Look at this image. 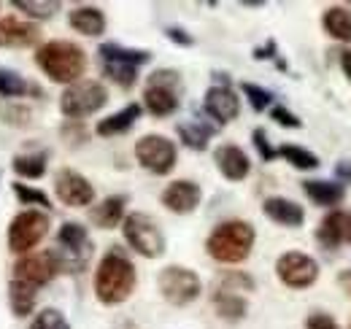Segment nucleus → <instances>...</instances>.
<instances>
[{
	"mask_svg": "<svg viewBox=\"0 0 351 329\" xmlns=\"http://www.w3.org/2000/svg\"><path fill=\"white\" fill-rule=\"evenodd\" d=\"M349 329H351V324H349Z\"/></svg>",
	"mask_w": 351,
	"mask_h": 329,
	"instance_id": "obj_46",
	"label": "nucleus"
},
{
	"mask_svg": "<svg viewBox=\"0 0 351 329\" xmlns=\"http://www.w3.org/2000/svg\"><path fill=\"white\" fill-rule=\"evenodd\" d=\"M203 111H206L208 119H214L217 127L230 124L232 119H238V114H241V97L232 92V86L214 84L206 92V97H203Z\"/></svg>",
	"mask_w": 351,
	"mask_h": 329,
	"instance_id": "obj_15",
	"label": "nucleus"
},
{
	"mask_svg": "<svg viewBox=\"0 0 351 329\" xmlns=\"http://www.w3.org/2000/svg\"><path fill=\"white\" fill-rule=\"evenodd\" d=\"M217 130L219 127L211 122V119H206V117H192L189 122H181L176 127L181 143L186 149H192V151H206L208 149V141L214 138Z\"/></svg>",
	"mask_w": 351,
	"mask_h": 329,
	"instance_id": "obj_18",
	"label": "nucleus"
},
{
	"mask_svg": "<svg viewBox=\"0 0 351 329\" xmlns=\"http://www.w3.org/2000/svg\"><path fill=\"white\" fill-rule=\"evenodd\" d=\"M135 160H138L141 167H146L154 175H168L176 167L178 151H176V143L171 138L152 132V135L138 138V143H135Z\"/></svg>",
	"mask_w": 351,
	"mask_h": 329,
	"instance_id": "obj_11",
	"label": "nucleus"
},
{
	"mask_svg": "<svg viewBox=\"0 0 351 329\" xmlns=\"http://www.w3.org/2000/svg\"><path fill=\"white\" fill-rule=\"evenodd\" d=\"M125 206H128L125 195H111V197H106L103 203H97L89 210V221L95 227H100V230H114V227H119L125 221Z\"/></svg>",
	"mask_w": 351,
	"mask_h": 329,
	"instance_id": "obj_20",
	"label": "nucleus"
},
{
	"mask_svg": "<svg viewBox=\"0 0 351 329\" xmlns=\"http://www.w3.org/2000/svg\"><path fill=\"white\" fill-rule=\"evenodd\" d=\"M33 86L25 82L16 71H8V68H0V95L3 97H19V95H25V92H30Z\"/></svg>",
	"mask_w": 351,
	"mask_h": 329,
	"instance_id": "obj_32",
	"label": "nucleus"
},
{
	"mask_svg": "<svg viewBox=\"0 0 351 329\" xmlns=\"http://www.w3.org/2000/svg\"><path fill=\"white\" fill-rule=\"evenodd\" d=\"M14 170L22 178H41L46 173V154H19L14 157Z\"/></svg>",
	"mask_w": 351,
	"mask_h": 329,
	"instance_id": "obj_30",
	"label": "nucleus"
},
{
	"mask_svg": "<svg viewBox=\"0 0 351 329\" xmlns=\"http://www.w3.org/2000/svg\"><path fill=\"white\" fill-rule=\"evenodd\" d=\"M68 25L82 33V36H103L106 33V14L97 8V5H76L71 14H68Z\"/></svg>",
	"mask_w": 351,
	"mask_h": 329,
	"instance_id": "obj_21",
	"label": "nucleus"
},
{
	"mask_svg": "<svg viewBox=\"0 0 351 329\" xmlns=\"http://www.w3.org/2000/svg\"><path fill=\"white\" fill-rule=\"evenodd\" d=\"M338 281H341V287L346 289V291H349V297H351V270H346V273H343Z\"/></svg>",
	"mask_w": 351,
	"mask_h": 329,
	"instance_id": "obj_45",
	"label": "nucleus"
},
{
	"mask_svg": "<svg viewBox=\"0 0 351 329\" xmlns=\"http://www.w3.org/2000/svg\"><path fill=\"white\" fill-rule=\"evenodd\" d=\"M181 103V76L176 71H154L143 89V106L152 117H171Z\"/></svg>",
	"mask_w": 351,
	"mask_h": 329,
	"instance_id": "obj_6",
	"label": "nucleus"
},
{
	"mask_svg": "<svg viewBox=\"0 0 351 329\" xmlns=\"http://www.w3.org/2000/svg\"><path fill=\"white\" fill-rule=\"evenodd\" d=\"M263 213L270 221H276V224H281V227H292V230L306 221L303 206H298V203L289 200V197H267L263 203Z\"/></svg>",
	"mask_w": 351,
	"mask_h": 329,
	"instance_id": "obj_19",
	"label": "nucleus"
},
{
	"mask_svg": "<svg viewBox=\"0 0 351 329\" xmlns=\"http://www.w3.org/2000/svg\"><path fill=\"white\" fill-rule=\"evenodd\" d=\"M30 329H71V324H68V319H65L60 310L46 308V310H41V313L33 319Z\"/></svg>",
	"mask_w": 351,
	"mask_h": 329,
	"instance_id": "obj_36",
	"label": "nucleus"
},
{
	"mask_svg": "<svg viewBox=\"0 0 351 329\" xmlns=\"http://www.w3.org/2000/svg\"><path fill=\"white\" fill-rule=\"evenodd\" d=\"M162 206L168 208L171 213H178V216H186L192 210H197L200 200H203V189L189 181V178H178V181H171L162 192Z\"/></svg>",
	"mask_w": 351,
	"mask_h": 329,
	"instance_id": "obj_16",
	"label": "nucleus"
},
{
	"mask_svg": "<svg viewBox=\"0 0 351 329\" xmlns=\"http://www.w3.org/2000/svg\"><path fill=\"white\" fill-rule=\"evenodd\" d=\"M141 114H143V108H141L138 103H128L122 111H117V114H111V117L100 119V122H97V127H95V132H97L100 138L122 135V132H128L132 124L141 119Z\"/></svg>",
	"mask_w": 351,
	"mask_h": 329,
	"instance_id": "obj_23",
	"label": "nucleus"
},
{
	"mask_svg": "<svg viewBox=\"0 0 351 329\" xmlns=\"http://www.w3.org/2000/svg\"><path fill=\"white\" fill-rule=\"evenodd\" d=\"M36 300H38V289L36 287L22 284V281H11V287H8V302H11V310L19 319H25V316L33 313Z\"/></svg>",
	"mask_w": 351,
	"mask_h": 329,
	"instance_id": "obj_28",
	"label": "nucleus"
},
{
	"mask_svg": "<svg viewBox=\"0 0 351 329\" xmlns=\"http://www.w3.org/2000/svg\"><path fill=\"white\" fill-rule=\"evenodd\" d=\"M54 192H57V200L68 208L92 206V200H95V186L89 184V178L82 175L79 170H71V167L57 170V175H54Z\"/></svg>",
	"mask_w": 351,
	"mask_h": 329,
	"instance_id": "obj_13",
	"label": "nucleus"
},
{
	"mask_svg": "<svg viewBox=\"0 0 351 329\" xmlns=\"http://www.w3.org/2000/svg\"><path fill=\"white\" fill-rule=\"evenodd\" d=\"M341 68H343V73H346V79L351 82V49H346L343 54H341Z\"/></svg>",
	"mask_w": 351,
	"mask_h": 329,
	"instance_id": "obj_43",
	"label": "nucleus"
},
{
	"mask_svg": "<svg viewBox=\"0 0 351 329\" xmlns=\"http://www.w3.org/2000/svg\"><path fill=\"white\" fill-rule=\"evenodd\" d=\"M49 232V216L41 210H22L8 224V248L14 254H30Z\"/></svg>",
	"mask_w": 351,
	"mask_h": 329,
	"instance_id": "obj_10",
	"label": "nucleus"
},
{
	"mask_svg": "<svg viewBox=\"0 0 351 329\" xmlns=\"http://www.w3.org/2000/svg\"><path fill=\"white\" fill-rule=\"evenodd\" d=\"M38 41V30L30 22L19 19H0V46H33Z\"/></svg>",
	"mask_w": 351,
	"mask_h": 329,
	"instance_id": "obj_24",
	"label": "nucleus"
},
{
	"mask_svg": "<svg viewBox=\"0 0 351 329\" xmlns=\"http://www.w3.org/2000/svg\"><path fill=\"white\" fill-rule=\"evenodd\" d=\"M97 54H100L103 76L111 79L114 84H119L122 89H130L132 84L138 82V68L152 60V51L130 49V46H122V43H103L97 49Z\"/></svg>",
	"mask_w": 351,
	"mask_h": 329,
	"instance_id": "obj_5",
	"label": "nucleus"
},
{
	"mask_svg": "<svg viewBox=\"0 0 351 329\" xmlns=\"http://www.w3.org/2000/svg\"><path fill=\"white\" fill-rule=\"evenodd\" d=\"M219 289L221 291H235V294H241V291H252V289H254V281H252L246 273H241V270H230V273L221 276Z\"/></svg>",
	"mask_w": 351,
	"mask_h": 329,
	"instance_id": "obj_34",
	"label": "nucleus"
},
{
	"mask_svg": "<svg viewBox=\"0 0 351 329\" xmlns=\"http://www.w3.org/2000/svg\"><path fill=\"white\" fill-rule=\"evenodd\" d=\"M252 141H254V149L260 151L263 162H273V160H276V149L270 146V141H267V132H265L263 127H257V130L252 132Z\"/></svg>",
	"mask_w": 351,
	"mask_h": 329,
	"instance_id": "obj_37",
	"label": "nucleus"
},
{
	"mask_svg": "<svg viewBox=\"0 0 351 329\" xmlns=\"http://www.w3.org/2000/svg\"><path fill=\"white\" fill-rule=\"evenodd\" d=\"M57 276V265L51 251H38V254H25L16 265H14V281L30 284V287H46L51 278Z\"/></svg>",
	"mask_w": 351,
	"mask_h": 329,
	"instance_id": "obj_14",
	"label": "nucleus"
},
{
	"mask_svg": "<svg viewBox=\"0 0 351 329\" xmlns=\"http://www.w3.org/2000/svg\"><path fill=\"white\" fill-rule=\"evenodd\" d=\"M322 25L330 38L351 43V8L349 5H330L322 16Z\"/></svg>",
	"mask_w": 351,
	"mask_h": 329,
	"instance_id": "obj_25",
	"label": "nucleus"
},
{
	"mask_svg": "<svg viewBox=\"0 0 351 329\" xmlns=\"http://www.w3.org/2000/svg\"><path fill=\"white\" fill-rule=\"evenodd\" d=\"M122 232H125L128 246L132 251H138L141 256H146V259H157V256L165 254V235L157 227V221L152 216H146V213H130V216H125Z\"/></svg>",
	"mask_w": 351,
	"mask_h": 329,
	"instance_id": "obj_8",
	"label": "nucleus"
},
{
	"mask_svg": "<svg viewBox=\"0 0 351 329\" xmlns=\"http://www.w3.org/2000/svg\"><path fill=\"white\" fill-rule=\"evenodd\" d=\"M343 241L351 243V213H346V219H343Z\"/></svg>",
	"mask_w": 351,
	"mask_h": 329,
	"instance_id": "obj_44",
	"label": "nucleus"
},
{
	"mask_svg": "<svg viewBox=\"0 0 351 329\" xmlns=\"http://www.w3.org/2000/svg\"><path fill=\"white\" fill-rule=\"evenodd\" d=\"M214 162H217L219 173L227 181H243V178L249 175V170H252L249 154H246L241 146H235V143L219 146V149L214 151Z\"/></svg>",
	"mask_w": 351,
	"mask_h": 329,
	"instance_id": "obj_17",
	"label": "nucleus"
},
{
	"mask_svg": "<svg viewBox=\"0 0 351 329\" xmlns=\"http://www.w3.org/2000/svg\"><path fill=\"white\" fill-rule=\"evenodd\" d=\"M106 103H108V89L95 79H82V82L65 86L60 97V111L68 119H84V117L97 114Z\"/></svg>",
	"mask_w": 351,
	"mask_h": 329,
	"instance_id": "obj_7",
	"label": "nucleus"
},
{
	"mask_svg": "<svg viewBox=\"0 0 351 329\" xmlns=\"http://www.w3.org/2000/svg\"><path fill=\"white\" fill-rule=\"evenodd\" d=\"M165 36H168L173 43H178V46H192V43H195V38H192L186 30H181V27H168Z\"/></svg>",
	"mask_w": 351,
	"mask_h": 329,
	"instance_id": "obj_40",
	"label": "nucleus"
},
{
	"mask_svg": "<svg viewBox=\"0 0 351 329\" xmlns=\"http://www.w3.org/2000/svg\"><path fill=\"white\" fill-rule=\"evenodd\" d=\"M276 276L284 287L289 289H308L319 278V262L303 251H287L276 262Z\"/></svg>",
	"mask_w": 351,
	"mask_h": 329,
	"instance_id": "obj_12",
	"label": "nucleus"
},
{
	"mask_svg": "<svg viewBox=\"0 0 351 329\" xmlns=\"http://www.w3.org/2000/svg\"><path fill=\"white\" fill-rule=\"evenodd\" d=\"M157 287L165 302H171L176 308H184L189 302H195L203 291V281L195 270L181 267V265H168L162 267V273L157 276Z\"/></svg>",
	"mask_w": 351,
	"mask_h": 329,
	"instance_id": "obj_9",
	"label": "nucleus"
},
{
	"mask_svg": "<svg viewBox=\"0 0 351 329\" xmlns=\"http://www.w3.org/2000/svg\"><path fill=\"white\" fill-rule=\"evenodd\" d=\"M36 62L51 82L76 84L87 71V54L82 46L71 41H49L36 51Z\"/></svg>",
	"mask_w": 351,
	"mask_h": 329,
	"instance_id": "obj_3",
	"label": "nucleus"
},
{
	"mask_svg": "<svg viewBox=\"0 0 351 329\" xmlns=\"http://www.w3.org/2000/svg\"><path fill=\"white\" fill-rule=\"evenodd\" d=\"M254 241H257V232L249 221L230 219L214 227V232L206 241V251L211 259H217L221 265H241L243 259H249Z\"/></svg>",
	"mask_w": 351,
	"mask_h": 329,
	"instance_id": "obj_2",
	"label": "nucleus"
},
{
	"mask_svg": "<svg viewBox=\"0 0 351 329\" xmlns=\"http://www.w3.org/2000/svg\"><path fill=\"white\" fill-rule=\"evenodd\" d=\"M303 192L308 195L311 203L322 208H335L343 203L346 197V186L338 184V181H316V178H308L303 181Z\"/></svg>",
	"mask_w": 351,
	"mask_h": 329,
	"instance_id": "obj_22",
	"label": "nucleus"
},
{
	"mask_svg": "<svg viewBox=\"0 0 351 329\" xmlns=\"http://www.w3.org/2000/svg\"><path fill=\"white\" fill-rule=\"evenodd\" d=\"M214 308H217L219 319H224V321H241V319L246 316V310H249V302H246L243 294L217 289V294H214Z\"/></svg>",
	"mask_w": 351,
	"mask_h": 329,
	"instance_id": "obj_26",
	"label": "nucleus"
},
{
	"mask_svg": "<svg viewBox=\"0 0 351 329\" xmlns=\"http://www.w3.org/2000/svg\"><path fill=\"white\" fill-rule=\"evenodd\" d=\"M335 178H338V184H351V162L349 160H341V162L335 164Z\"/></svg>",
	"mask_w": 351,
	"mask_h": 329,
	"instance_id": "obj_41",
	"label": "nucleus"
},
{
	"mask_svg": "<svg viewBox=\"0 0 351 329\" xmlns=\"http://www.w3.org/2000/svg\"><path fill=\"white\" fill-rule=\"evenodd\" d=\"M57 273H82L87 267L89 256H92V241L84 224L79 221H65L57 232V243L51 248Z\"/></svg>",
	"mask_w": 351,
	"mask_h": 329,
	"instance_id": "obj_4",
	"label": "nucleus"
},
{
	"mask_svg": "<svg viewBox=\"0 0 351 329\" xmlns=\"http://www.w3.org/2000/svg\"><path fill=\"white\" fill-rule=\"evenodd\" d=\"M14 8H19L25 16H33V19H49L60 11V3L57 0H14Z\"/></svg>",
	"mask_w": 351,
	"mask_h": 329,
	"instance_id": "obj_31",
	"label": "nucleus"
},
{
	"mask_svg": "<svg viewBox=\"0 0 351 329\" xmlns=\"http://www.w3.org/2000/svg\"><path fill=\"white\" fill-rule=\"evenodd\" d=\"M14 192H16V197H19V203H22V206L51 208L49 195H46V192H41V189H33V186H27V184H14Z\"/></svg>",
	"mask_w": 351,
	"mask_h": 329,
	"instance_id": "obj_35",
	"label": "nucleus"
},
{
	"mask_svg": "<svg viewBox=\"0 0 351 329\" xmlns=\"http://www.w3.org/2000/svg\"><path fill=\"white\" fill-rule=\"evenodd\" d=\"M276 157H281L284 162H289L298 170H316L319 167V157L313 151H308L303 146H292V143H284L281 149H276Z\"/></svg>",
	"mask_w": 351,
	"mask_h": 329,
	"instance_id": "obj_29",
	"label": "nucleus"
},
{
	"mask_svg": "<svg viewBox=\"0 0 351 329\" xmlns=\"http://www.w3.org/2000/svg\"><path fill=\"white\" fill-rule=\"evenodd\" d=\"M241 92L249 97V106L260 114V111H267L270 106H273V92L270 89H265L260 84H252V82H243L241 84Z\"/></svg>",
	"mask_w": 351,
	"mask_h": 329,
	"instance_id": "obj_33",
	"label": "nucleus"
},
{
	"mask_svg": "<svg viewBox=\"0 0 351 329\" xmlns=\"http://www.w3.org/2000/svg\"><path fill=\"white\" fill-rule=\"evenodd\" d=\"M270 57H276V41H267L265 46L254 49V60H270Z\"/></svg>",
	"mask_w": 351,
	"mask_h": 329,
	"instance_id": "obj_42",
	"label": "nucleus"
},
{
	"mask_svg": "<svg viewBox=\"0 0 351 329\" xmlns=\"http://www.w3.org/2000/svg\"><path fill=\"white\" fill-rule=\"evenodd\" d=\"M306 329H341V327H338V321L330 313L316 310V313H311L306 319Z\"/></svg>",
	"mask_w": 351,
	"mask_h": 329,
	"instance_id": "obj_39",
	"label": "nucleus"
},
{
	"mask_svg": "<svg viewBox=\"0 0 351 329\" xmlns=\"http://www.w3.org/2000/svg\"><path fill=\"white\" fill-rule=\"evenodd\" d=\"M135 265L128 259L125 251L114 246L100 262L95 270V297L103 305H122L125 300H130V294L135 291Z\"/></svg>",
	"mask_w": 351,
	"mask_h": 329,
	"instance_id": "obj_1",
	"label": "nucleus"
},
{
	"mask_svg": "<svg viewBox=\"0 0 351 329\" xmlns=\"http://www.w3.org/2000/svg\"><path fill=\"white\" fill-rule=\"evenodd\" d=\"M343 219H346V213H341V210H330L322 219V224L316 230V241L324 248L332 251V248H338L343 243Z\"/></svg>",
	"mask_w": 351,
	"mask_h": 329,
	"instance_id": "obj_27",
	"label": "nucleus"
},
{
	"mask_svg": "<svg viewBox=\"0 0 351 329\" xmlns=\"http://www.w3.org/2000/svg\"><path fill=\"white\" fill-rule=\"evenodd\" d=\"M270 117L276 119V122L281 124V127H289V130H298V127H303V122L289 111V108H284V106H273V111H270Z\"/></svg>",
	"mask_w": 351,
	"mask_h": 329,
	"instance_id": "obj_38",
	"label": "nucleus"
}]
</instances>
